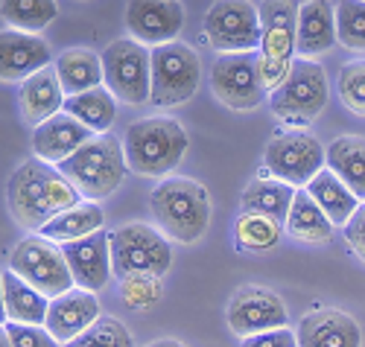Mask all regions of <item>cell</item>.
<instances>
[{"instance_id": "obj_1", "label": "cell", "mask_w": 365, "mask_h": 347, "mask_svg": "<svg viewBox=\"0 0 365 347\" xmlns=\"http://www.w3.org/2000/svg\"><path fill=\"white\" fill-rule=\"evenodd\" d=\"M82 202L85 199L76 193V187L56 167L38 161V157L24 161L6 181V204L12 219L21 228L36 234H41V228L53 222L58 213Z\"/></svg>"}, {"instance_id": "obj_2", "label": "cell", "mask_w": 365, "mask_h": 347, "mask_svg": "<svg viewBox=\"0 0 365 347\" xmlns=\"http://www.w3.org/2000/svg\"><path fill=\"white\" fill-rule=\"evenodd\" d=\"M149 210L167 239L185 245L202 239L210 225V196L193 178L170 175L158 181L149 196Z\"/></svg>"}, {"instance_id": "obj_3", "label": "cell", "mask_w": 365, "mask_h": 347, "mask_svg": "<svg viewBox=\"0 0 365 347\" xmlns=\"http://www.w3.org/2000/svg\"><path fill=\"white\" fill-rule=\"evenodd\" d=\"M190 146V135L173 117H143L123 135V155L132 172L146 178H170Z\"/></svg>"}, {"instance_id": "obj_4", "label": "cell", "mask_w": 365, "mask_h": 347, "mask_svg": "<svg viewBox=\"0 0 365 347\" xmlns=\"http://www.w3.org/2000/svg\"><path fill=\"white\" fill-rule=\"evenodd\" d=\"M73 187L85 202H103L111 193L120 190L129 164L123 146L111 138H91L79 152H73L68 161H62L56 167Z\"/></svg>"}, {"instance_id": "obj_5", "label": "cell", "mask_w": 365, "mask_h": 347, "mask_svg": "<svg viewBox=\"0 0 365 347\" xmlns=\"http://www.w3.org/2000/svg\"><path fill=\"white\" fill-rule=\"evenodd\" d=\"M330 97L327 73L316 58H295L289 79L269 97V108L284 125L307 132V125L324 111Z\"/></svg>"}, {"instance_id": "obj_6", "label": "cell", "mask_w": 365, "mask_h": 347, "mask_svg": "<svg viewBox=\"0 0 365 347\" xmlns=\"http://www.w3.org/2000/svg\"><path fill=\"white\" fill-rule=\"evenodd\" d=\"M202 82L199 53L185 41H170L152 47V93L149 103L158 108H173L193 100Z\"/></svg>"}, {"instance_id": "obj_7", "label": "cell", "mask_w": 365, "mask_h": 347, "mask_svg": "<svg viewBox=\"0 0 365 347\" xmlns=\"http://www.w3.org/2000/svg\"><path fill=\"white\" fill-rule=\"evenodd\" d=\"M9 271H15L21 280H26L29 286L38 289L50 301L73 289V274L62 245L41 234L26 237L12 248Z\"/></svg>"}, {"instance_id": "obj_8", "label": "cell", "mask_w": 365, "mask_h": 347, "mask_svg": "<svg viewBox=\"0 0 365 347\" xmlns=\"http://www.w3.org/2000/svg\"><path fill=\"white\" fill-rule=\"evenodd\" d=\"M327 167V149L310 132H278L266 143L263 175L278 178L295 190H304Z\"/></svg>"}, {"instance_id": "obj_9", "label": "cell", "mask_w": 365, "mask_h": 347, "mask_svg": "<svg viewBox=\"0 0 365 347\" xmlns=\"http://www.w3.org/2000/svg\"><path fill=\"white\" fill-rule=\"evenodd\" d=\"M111 266L120 280L129 274L164 277L173 266V248L158 228L129 222L111 231Z\"/></svg>"}, {"instance_id": "obj_10", "label": "cell", "mask_w": 365, "mask_h": 347, "mask_svg": "<svg viewBox=\"0 0 365 347\" xmlns=\"http://www.w3.org/2000/svg\"><path fill=\"white\" fill-rule=\"evenodd\" d=\"M103 85L117 103L143 105L152 93V50L135 38H117L103 53Z\"/></svg>"}, {"instance_id": "obj_11", "label": "cell", "mask_w": 365, "mask_h": 347, "mask_svg": "<svg viewBox=\"0 0 365 347\" xmlns=\"http://www.w3.org/2000/svg\"><path fill=\"white\" fill-rule=\"evenodd\" d=\"M202 33L220 56L260 53V9L252 0H214L205 12Z\"/></svg>"}, {"instance_id": "obj_12", "label": "cell", "mask_w": 365, "mask_h": 347, "mask_svg": "<svg viewBox=\"0 0 365 347\" xmlns=\"http://www.w3.org/2000/svg\"><path fill=\"white\" fill-rule=\"evenodd\" d=\"M257 53H228L217 56L214 71H210V90L214 97L231 111H255L260 108L269 93L263 90Z\"/></svg>"}, {"instance_id": "obj_13", "label": "cell", "mask_w": 365, "mask_h": 347, "mask_svg": "<svg viewBox=\"0 0 365 347\" xmlns=\"http://www.w3.org/2000/svg\"><path fill=\"white\" fill-rule=\"evenodd\" d=\"M225 318H228V327L234 336L249 338V336H257L266 330L287 327L289 315H287L284 298H278L266 286H257V283H246V286H240L231 295Z\"/></svg>"}, {"instance_id": "obj_14", "label": "cell", "mask_w": 365, "mask_h": 347, "mask_svg": "<svg viewBox=\"0 0 365 347\" xmlns=\"http://www.w3.org/2000/svg\"><path fill=\"white\" fill-rule=\"evenodd\" d=\"M185 26L181 0H129L126 4V29L129 38L143 47H161L178 38Z\"/></svg>"}, {"instance_id": "obj_15", "label": "cell", "mask_w": 365, "mask_h": 347, "mask_svg": "<svg viewBox=\"0 0 365 347\" xmlns=\"http://www.w3.org/2000/svg\"><path fill=\"white\" fill-rule=\"evenodd\" d=\"M62 251L68 257L76 289L94 292V295L100 289H106V283L114 274V266H111V234L108 231H97V234H91L85 239L68 242V245H62Z\"/></svg>"}, {"instance_id": "obj_16", "label": "cell", "mask_w": 365, "mask_h": 347, "mask_svg": "<svg viewBox=\"0 0 365 347\" xmlns=\"http://www.w3.org/2000/svg\"><path fill=\"white\" fill-rule=\"evenodd\" d=\"M298 0H263L260 4V58L292 65L298 36Z\"/></svg>"}, {"instance_id": "obj_17", "label": "cell", "mask_w": 365, "mask_h": 347, "mask_svg": "<svg viewBox=\"0 0 365 347\" xmlns=\"http://www.w3.org/2000/svg\"><path fill=\"white\" fill-rule=\"evenodd\" d=\"M53 65L50 44L41 36L21 29H0V82H26Z\"/></svg>"}, {"instance_id": "obj_18", "label": "cell", "mask_w": 365, "mask_h": 347, "mask_svg": "<svg viewBox=\"0 0 365 347\" xmlns=\"http://www.w3.org/2000/svg\"><path fill=\"white\" fill-rule=\"evenodd\" d=\"M100 301L94 292H85V289H71L65 295H58L50 301V309H47V321L44 327L50 330V336L58 341V344H71L76 336H82L91 324L100 318Z\"/></svg>"}, {"instance_id": "obj_19", "label": "cell", "mask_w": 365, "mask_h": 347, "mask_svg": "<svg viewBox=\"0 0 365 347\" xmlns=\"http://www.w3.org/2000/svg\"><path fill=\"white\" fill-rule=\"evenodd\" d=\"M298 347H362V330L342 309H313L301 318Z\"/></svg>"}, {"instance_id": "obj_20", "label": "cell", "mask_w": 365, "mask_h": 347, "mask_svg": "<svg viewBox=\"0 0 365 347\" xmlns=\"http://www.w3.org/2000/svg\"><path fill=\"white\" fill-rule=\"evenodd\" d=\"M91 138H97V135L62 111V114L50 117L47 123H41L33 132V155L50 167H58L62 161H68L73 152H79Z\"/></svg>"}, {"instance_id": "obj_21", "label": "cell", "mask_w": 365, "mask_h": 347, "mask_svg": "<svg viewBox=\"0 0 365 347\" xmlns=\"http://www.w3.org/2000/svg\"><path fill=\"white\" fill-rule=\"evenodd\" d=\"M336 41V6L330 0H307L298 9V58H319Z\"/></svg>"}, {"instance_id": "obj_22", "label": "cell", "mask_w": 365, "mask_h": 347, "mask_svg": "<svg viewBox=\"0 0 365 347\" xmlns=\"http://www.w3.org/2000/svg\"><path fill=\"white\" fill-rule=\"evenodd\" d=\"M65 90H62V82L56 76V68L47 65L44 71L33 73L26 82H21V93H18V103H21V114L29 125H38L47 123L50 117L62 114L65 108Z\"/></svg>"}, {"instance_id": "obj_23", "label": "cell", "mask_w": 365, "mask_h": 347, "mask_svg": "<svg viewBox=\"0 0 365 347\" xmlns=\"http://www.w3.org/2000/svg\"><path fill=\"white\" fill-rule=\"evenodd\" d=\"M53 68L58 82H62L65 97H76V93L103 85V58L85 47H71L65 53H58L53 58Z\"/></svg>"}, {"instance_id": "obj_24", "label": "cell", "mask_w": 365, "mask_h": 347, "mask_svg": "<svg viewBox=\"0 0 365 347\" xmlns=\"http://www.w3.org/2000/svg\"><path fill=\"white\" fill-rule=\"evenodd\" d=\"M295 199V187L278 181V178H269V175H257L255 181H249V187L242 190L240 196V207L242 213H260L269 216L275 222H287L289 207Z\"/></svg>"}, {"instance_id": "obj_25", "label": "cell", "mask_w": 365, "mask_h": 347, "mask_svg": "<svg viewBox=\"0 0 365 347\" xmlns=\"http://www.w3.org/2000/svg\"><path fill=\"white\" fill-rule=\"evenodd\" d=\"M304 190L310 193V199L327 213V219L333 222V228H345L351 222V216L356 213V207L362 204L351 190H348V184L339 178V175H333L327 167L304 187Z\"/></svg>"}, {"instance_id": "obj_26", "label": "cell", "mask_w": 365, "mask_h": 347, "mask_svg": "<svg viewBox=\"0 0 365 347\" xmlns=\"http://www.w3.org/2000/svg\"><path fill=\"white\" fill-rule=\"evenodd\" d=\"M327 170L339 175L348 190L365 202V138L342 135L327 146Z\"/></svg>"}, {"instance_id": "obj_27", "label": "cell", "mask_w": 365, "mask_h": 347, "mask_svg": "<svg viewBox=\"0 0 365 347\" xmlns=\"http://www.w3.org/2000/svg\"><path fill=\"white\" fill-rule=\"evenodd\" d=\"M4 304H6L9 324H36V327H44V321H47L50 298H44L38 289H33L15 271H4Z\"/></svg>"}, {"instance_id": "obj_28", "label": "cell", "mask_w": 365, "mask_h": 347, "mask_svg": "<svg viewBox=\"0 0 365 347\" xmlns=\"http://www.w3.org/2000/svg\"><path fill=\"white\" fill-rule=\"evenodd\" d=\"M103 222H106V213L97 202H82L65 213H58L53 222H47L41 228V237L58 242V245H68V242H76V239H85L91 234L103 231Z\"/></svg>"}, {"instance_id": "obj_29", "label": "cell", "mask_w": 365, "mask_h": 347, "mask_svg": "<svg viewBox=\"0 0 365 347\" xmlns=\"http://www.w3.org/2000/svg\"><path fill=\"white\" fill-rule=\"evenodd\" d=\"M65 114H71L73 120H79L85 129H91L94 135H103L111 129L114 114H117V97L106 88H91L85 93H76V97L65 100Z\"/></svg>"}, {"instance_id": "obj_30", "label": "cell", "mask_w": 365, "mask_h": 347, "mask_svg": "<svg viewBox=\"0 0 365 347\" xmlns=\"http://www.w3.org/2000/svg\"><path fill=\"white\" fill-rule=\"evenodd\" d=\"M284 231L298 242H327L333 237V222L327 219V213L310 199L307 190H295Z\"/></svg>"}, {"instance_id": "obj_31", "label": "cell", "mask_w": 365, "mask_h": 347, "mask_svg": "<svg viewBox=\"0 0 365 347\" xmlns=\"http://www.w3.org/2000/svg\"><path fill=\"white\" fill-rule=\"evenodd\" d=\"M284 237V225L260 213H240L234 225V242L249 251V254H266V251L278 248Z\"/></svg>"}, {"instance_id": "obj_32", "label": "cell", "mask_w": 365, "mask_h": 347, "mask_svg": "<svg viewBox=\"0 0 365 347\" xmlns=\"http://www.w3.org/2000/svg\"><path fill=\"white\" fill-rule=\"evenodd\" d=\"M0 18L9 24V29L38 36L58 18L56 0H0Z\"/></svg>"}, {"instance_id": "obj_33", "label": "cell", "mask_w": 365, "mask_h": 347, "mask_svg": "<svg viewBox=\"0 0 365 347\" xmlns=\"http://www.w3.org/2000/svg\"><path fill=\"white\" fill-rule=\"evenodd\" d=\"M336 41L351 53H365V0L336 4Z\"/></svg>"}, {"instance_id": "obj_34", "label": "cell", "mask_w": 365, "mask_h": 347, "mask_svg": "<svg viewBox=\"0 0 365 347\" xmlns=\"http://www.w3.org/2000/svg\"><path fill=\"white\" fill-rule=\"evenodd\" d=\"M65 347H135V338L123 321L111 318V315H100L82 336H76Z\"/></svg>"}, {"instance_id": "obj_35", "label": "cell", "mask_w": 365, "mask_h": 347, "mask_svg": "<svg viewBox=\"0 0 365 347\" xmlns=\"http://www.w3.org/2000/svg\"><path fill=\"white\" fill-rule=\"evenodd\" d=\"M164 295V283L155 274H129L120 280V298L135 312L152 309Z\"/></svg>"}, {"instance_id": "obj_36", "label": "cell", "mask_w": 365, "mask_h": 347, "mask_svg": "<svg viewBox=\"0 0 365 347\" xmlns=\"http://www.w3.org/2000/svg\"><path fill=\"white\" fill-rule=\"evenodd\" d=\"M336 90H339L342 105L351 114L365 117V58H356V61L342 65L339 79H336Z\"/></svg>"}, {"instance_id": "obj_37", "label": "cell", "mask_w": 365, "mask_h": 347, "mask_svg": "<svg viewBox=\"0 0 365 347\" xmlns=\"http://www.w3.org/2000/svg\"><path fill=\"white\" fill-rule=\"evenodd\" d=\"M9 341L12 347H62L47 327H36V324H6Z\"/></svg>"}, {"instance_id": "obj_38", "label": "cell", "mask_w": 365, "mask_h": 347, "mask_svg": "<svg viewBox=\"0 0 365 347\" xmlns=\"http://www.w3.org/2000/svg\"><path fill=\"white\" fill-rule=\"evenodd\" d=\"M240 347H298V336L289 327H278V330H266V333L242 338Z\"/></svg>"}, {"instance_id": "obj_39", "label": "cell", "mask_w": 365, "mask_h": 347, "mask_svg": "<svg viewBox=\"0 0 365 347\" xmlns=\"http://www.w3.org/2000/svg\"><path fill=\"white\" fill-rule=\"evenodd\" d=\"M342 231H345V239H348L351 251L365 263V202L356 207V213L351 216V222Z\"/></svg>"}, {"instance_id": "obj_40", "label": "cell", "mask_w": 365, "mask_h": 347, "mask_svg": "<svg viewBox=\"0 0 365 347\" xmlns=\"http://www.w3.org/2000/svg\"><path fill=\"white\" fill-rule=\"evenodd\" d=\"M9 318H6V304H4V271H0V327H6Z\"/></svg>"}, {"instance_id": "obj_41", "label": "cell", "mask_w": 365, "mask_h": 347, "mask_svg": "<svg viewBox=\"0 0 365 347\" xmlns=\"http://www.w3.org/2000/svg\"><path fill=\"white\" fill-rule=\"evenodd\" d=\"M143 347H185V344H181V341H175V338H158V341L143 344Z\"/></svg>"}, {"instance_id": "obj_42", "label": "cell", "mask_w": 365, "mask_h": 347, "mask_svg": "<svg viewBox=\"0 0 365 347\" xmlns=\"http://www.w3.org/2000/svg\"><path fill=\"white\" fill-rule=\"evenodd\" d=\"M0 347H12V341H9V333H6V327H0Z\"/></svg>"}]
</instances>
